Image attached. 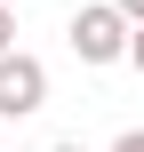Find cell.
Here are the masks:
<instances>
[{
    "label": "cell",
    "mask_w": 144,
    "mask_h": 152,
    "mask_svg": "<svg viewBox=\"0 0 144 152\" xmlns=\"http://www.w3.org/2000/svg\"><path fill=\"white\" fill-rule=\"evenodd\" d=\"M72 56L80 64H120L128 56V16L104 0V8H72Z\"/></svg>",
    "instance_id": "6da1fadb"
},
{
    "label": "cell",
    "mask_w": 144,
    "mask_h": 152,
    "mask_svg": "<svg viewBox=\"0 0 144 152\" xmlns=\"http://www.w3.org/2000/svg\"><path fill=\"white\" fill-rule=\"evenodd\" d=\"M40 104H48V64L24 56V48H8V56H0V120H24V112H40Z\"/></svg>",
    "instance_id": "7a4b0ae2"
},
{
    "label": "cell",
    "mask_w": 144,
    "mask_h": 152,
    "mask_svg": "<svg viewBox=\"0 0 144 152\" xmlns=\"http://www.w3.org/2000/svg\"><path fill=\"white\" fill-rule=\"evenodd\" d=\"M8 48H16V8L0 0V56H8Z\"/></svg>",
    "instance_id": "3957f363"
},
{
    "label": "cell",
    "mask_w": 144,
    "mask_h": 152,
    "mask_svg": "<svg viewBox=\"0 0 144 152\" xmlns=\"http://www.w3.org/2000/svg\"><path fill=\"white\" fill-rule=\"evenodd\" d=\"M128 64L144 72V24H128Z\"/></svg>",
    "instance_id": "277c9868"
},
{
    "label": "cell",
    "mask_w": 144,
    "mask_h": 152,
    "mask_svg": "<svg viewBox=\"0 0 144 152\" xmlns=\"http://www.w3.org/2000/svg\"><path fill=\"white\" fill-rule=\"evenodd\" d=\"M112 8H120V16H128V24H144V0H112Z\"/></svg>",
    "instance_id": "5b68a950"
},
{
    "label": "cell",
    "mask_w": 144,
    "mask_h": 152,
    "mask_svg": "<svg viewBox=\"0 0 144 152\" xmlns=\"http://www.w3.org/2000/svg\"><path fill=\"white\" fill-rule=\"evenodd\" d=\"M112 152H144V128H128V136H120V144H112Z\"/></svg>",
    "instance_id": "8992f818"
},
{
    "label": "cell",
    "mask_w": 144,
    "mask_h": 152,
    "mask_svg": "<svg viewBox=\"0 0 144 152\" xmlns=\"http://www.w3.org/2000/svg\"><path fill=\"white\" fill-rule=\"evenodd\" d=\"M48 152H88V144H48Z\"/></svg>",
    "instance_id": "52a82bcc"
},
{
    "label": "cell",
    "mask_w": 144,
    "mask_h": 152,
    "mask_svg": "<svg viewBox=\"0 0 144 152\" xmlns=\"http://www.w3.org/2000/svg\"><path fill=\"white\" fill-rule=\"evenodd\" d=\"M8 8H16V0H8Z\"/></svg>",
    "instance_id": "ba28073f"
}]
</instances>
